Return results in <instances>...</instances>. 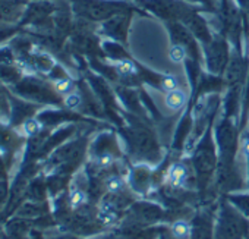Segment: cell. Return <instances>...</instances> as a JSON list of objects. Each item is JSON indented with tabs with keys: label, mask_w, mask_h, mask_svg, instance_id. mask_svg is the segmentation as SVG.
I'll use <instances>...</instances> for the list:
<instances>
[{
	"label": "cell",
	"mask_w": 249,
	"mask_h": 239,
	"mask_svg": "<svg viewBox=\"0 0 249 239\" xmlns=\"http://www.w3.org/2000/svg\"><path fill=\"white\" fill-rule=\"evenodd\" d=\"M128 184H129V188L134 192L145 195V194H148L151 191V188L156 184L154 172L151 170V167L148 165L140 163V165L134 166L129 170Z\"/></svg>",
	"instance_id": "7"
},
{
	"label": "cell",
	"mask_w": 249,
	"mask_h": 239,
	"mask_svg": "<svg viewBox=\"0 0 249 239\" xmlns=\"http://www.w3.org/2000/svg\"><path fill=\"white\" fill-rule=\"evenodd\" d=\"M87 200H88V192L85 188H82L79 185H73L71 188L69 195H68V202H69L71 208L78 210V208L84 207L87 204Z\"/></svg>",
	"instance_id": "12"
},
{
	"label": "cell",
	"mask_w": 249,
	"mask_h": 239,
	"mask_svg": "<svg viewBox=\"0 0 249 239\" xmlns=\"http://www.w3.org/2000/svg\"><path fill=\"white\" fill-rule=\"evenodd\" d=\"M239 124L236 117L223 114L218 124L214 127V140L218 151V160H234L240 148Z\"/></svg>",
	"instance_id": "4"
},
{
	"label": "cell",
	"mask_w": 249,
	"mask_h": 239,
	"mask_svg": "<svg viewBox=\"0 0 249 239\" xmlns=\"http://www.w3.org/2000/svg\"><path fill=\"white\" fill-rule=\"evenodd\" d=\"M227 200L242 213L249 219V195H227Z\"/></svg>",
	"instance_id": "15"
},
{
	"label": "cell",
	"mask_w": 249,
	"mask_h": 239,
	"mask_svg": "<svg viewBox=\"0 0 249 239\" xmlns=\"http://www.w3.org/2000/svg\"><path fill=\"white\" fill-rule=\"evenodd\" d=\"M179 87H182V85H180V79L176 75H163V81H161L160 91L169 92V91L176 90Z\"/></svg>",
	"instance_id": "17"
},
{
	"label": "cell",
	"mask_w": 249,
	"mask_h": 239,
	"mask_svg": "<svg viewBox=\"0 0 249 239\" xmlns=\"http://www.w3.org/2000/svg\"><path fill=\"white\" fill-rule=\"evenodd\" d=\"M63 103H65L66 109H69V110H76V109H79V107L82 106V97H81L79 92L72 91V92H69L68 95H65Z\"/></svg>",
	"instance_id": "19"
},
{
	"label": "cell",
	"mask_w": 249,
	"mask_h": 239,
	"mask_svg": "<svg viewBox=\"0 0 249 239\" xmlns=\"http://www.w3.org/2000/svg\"><path fill=\"white\" fill-rule=\"evenodd\" d=\"M169 233L176 239H189L192 233V224L185 219H175L169 227Z\"/></svg>",
	"instance_id": "11"
},
{
	"label": "cell",
	"mask_w": 249,
	"mask_h": 239,
	"mask_svg": "<svg viewBox=\"0 0 249 239\" xmlns=\"http://www.w3.org/2000/svg\"><path fill=\"white\" fill-rule=\"evenodd\" d=\"M73 90V82L72 79L69 78H59L56 82H54V91L57 94H62V95H68L69 92H72Z\"/></svg>",
	"instance_id": "18"
},
{
	"label": "cell",
	"mask_w": 249,
	"mask_h": 239,
	"mask_svg": "<svg viewBox=\"0 0 249 239\" xmlns=\"http://www.w3.org/2000/svg\"><path fill=\"white\" fill-rule=\"evenodd\" d=\"M128 24H129V18L124 15H114L107 24H106V31H108V34L114 38V40H120V41H126V34H128Z\"/></svg>",
	"instance_id": "9"
},
{
	"label": "cell",
	"mask_w": 249,
	"mask_h": 239,
	"mask_svg": "<svg viewBox=\"0 0 249 239\" xmlns=\"http://www.w3.org/2000/svg\"><path fill=\"white\" fill-rule=\"evenodd\" d=\"M103 186H104L106 192L119 194V192H124V191H126V181H124L123 176H120L119 173H110L104 179Z\"/></svg>",
	"instance_id": "13"
},
{
	"label": "cell",
	"mask_w": 249,
	"mask_h": 239,
	"mask_svg": "<svg viewBox=\"0 0 249 239\" xmlns=\"http://www.w3.org/2000/svg\"><path fill=\"white\" fill-rule=\"evenodd\" d=\"M41 131V124L37 119H28L22 125V134L25 137H36Z\"/></svg>",
	"instance_id": "16"
},
{
	"label": "cell",
	"mask_w": 249,
	"mask_h": 239,
	"mask_svg": "<svg viewBox=\"0 0 249 239\" xmlns=\"http://www.w3.org/2000/svg\"><path fill=\"white\" fill-rule=\"evenodd\" d=\"M52 239H78L76 236H72V235H59V236H54Z\"/></svg>",
	"instance_id": "21"
},
{
	"label": "cell",
	"mask_w": 249,
	"mask_h": 239,
	"mask_svg": "<svg viewBox=\"0 0 249 239\" xmlns=\"http://www.w3.org/2000/svg\"><path fill=\"white\" fill-rule=\"evenodd\" d=\"M164 104L173 113L180 111L188 104V92H186V90L183 87H179L176 90H172V91L166 92Z\"/></svg>",
	"instance_id": "10"
},
{
	"label": "cell",
	"mask_w": 249,
	"mask_h": 239,
	"mask_svg": "<svg viewBox=\"0 0 249 239\" xmlns=\"http://www.w3.org/2000/svg\"><path fill=\"white\" fill-rule=\"evenodd\" d=\"M191 172H192V167L189 169L186 166V163L175 162L173 165L169 166V169L166 172V184H167V186L178 188V189H186L189 178L194 176V173H191Z\"/></svg>",
	"instance_id": "8"
},
{
	"label": "cell",
	"mask_w": 249,
	"mask_h": 239,
	"mask_svg": "<svg viewBox=\"0 0 249 239\" xmlns=\"http://www.w3.org/2000/svg\"><path fill=\"white\" fill-rule=\"evenodd\" d=\"M245 239H249V235H248V236H246V238H245Z\"/></svg>",
	"instance_id": "24"
},
{
	"label": "cell",
	"mask_w": 249,
	"mask_h": 239,
	"mask_svg": "<svg viewBox=\"0 0 249 239\" xmlns=\"http://www.w3.org/2000/svg\"><path fill=\"white\" fill-rule=\"evenodd\" d=\"M217 165H218V151L214 140L213 125H210L205 129V132L201 135L191 156L192 173L195 176L196 188L199 189L201 194H204L213 184L217 172Z\"/></svg>",
	"instance_id": "2"
},
{
	"label": "cell",
	"mask_w": 249,
	"mask_h": 239,
	"mask_svg": "<svg viewBox=\"0 0 249 239\" xmlns=\"http://www.w3.org/2000/svg\"><path fill=\"white\" fill-rule=\"evenodd\" d=\"M204 53H205V65H207L208 74L223 76L227 68L229 59H230L226 40L220 38V40H211L205 43Z\"/></svg>",
	"instance_id": "6"
},
{
	"label": "cell",
	"mask_w": 249,
	"mask_h": 239,
	"mask_svg": "<svg viewBox=\"0 0 249 239\" xmlns=\"http://www.w3.org/2000/svg\"><path fill=\"white\" fill-rule=\"evenodd\" d=\"M128 117V125L120 127V132L128 144L129 154L141 163H159L161 159V147L154 129L142 121L141 116L122 113Z\"/></svg>",
	"instance_id": "1"
},
{
	"label": "cell",
	"mask_w": 249,
	"mask_h": 239,
	"mask_svg": "<svg viewBox=\"0 0 249 239\" xmlns=\"http://www.w3.org/2000/svg\"><path fill=\"white\" fill-rule=\"evenodd\" d=\"M248 235L249 219L227 198L221 201L214 226V239H245Z\"/></svg>",
	"instance_id": "3"
},
{
	"label": "cell",
	"mask_w": 249,
	"mask_h": 239,
	"mask_svg": "<svg viewBox=\"0 0 249 239\" xmlns=\"http://www.w3.org/2000/svg\"><path fill=\"white\" fill-rule=\"evenodd\" d=\"M169 59L172 63L175 65H180V63H185L188 59H189V55H188V50L185 46L182 44H176L173 43V46L170 47L169 50Z\"/></svg>",
	"instance_id": "14"
},
{
	"label": "cell",
	"mask_w": 249,
	"mask_h": 239,
	"mask_svg": "<svg viewBox=\"0 0 249 239\" xmlns=\"http://www.w3.org/2000/svg\"><path fill=\"white\" fill-rule=\"evenodd\" d=\"M164 217H167V211H164L159 204L150 201H137L131 204L128 211V220L124 223L145 227L148 224L159 223Z\"/></svg>",
	"instance_id": "5"
},
{
	"label": "cell",
	"mask_w": 249,
	"mask_h": 239,
	"mask_svg": "<svg viewBox=\"0 0 249 239\" xmlns=\"http://www.w3.org/2000/svg\"><path fill=\"white\" fill-rule=\"evenodd\" d=\"M161 239H176V238H173L170 233H167V235L164 233V235H161Z\"/></svg>",
	"instance_id": "23"
},
{
	"label": "cell",
	"mask_w": 249,
	"mask_h": 239,
	"mask_svg": "<svg viewBox=\"0 0 249 239\" xmlns=\"http://www.w3.org/2000/svg\"><path fill=\"white\" fill-rule=\"evenodd\" d=\"M6 194H8L6 184H5V182H0V205L3 204V201H5V198H6Z\"/></svg>",
	"instance_id": "20"
},
{
	"label": "cell",
	"mask_w": 249,
	"mask_h": 239,
	"mask_svg": "<svg viewBox=\"0 0 249 239\" xmlns=\"http://www.w3.org/2000/svg\"><path fill=\"white\" fill-rule=\"evenodd\" d=\"M243 125H248V129H249V110H248V113H246V117H245Z\"/></svg>",
	"instance_id": "22"
}]
</instances>
